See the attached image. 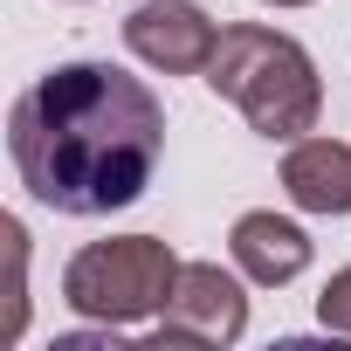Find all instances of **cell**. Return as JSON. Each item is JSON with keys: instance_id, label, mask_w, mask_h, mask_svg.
I'll use <instances>...</instances> for the list:
<instances>
[{"instance_id": "obj_1", "label": "cell", "mask_w": 351, "mask_h": 351, "mask_svg": "<svg viewBox=\"0 0 351 351\" xmlns=\"http://www.w3.org/2000/svg\"><path fill=\"white\" fill-rule=\"evenodd\" d=\"M21 186L76 221L131 207L165 152V104L117 62H56L8 110Z\"/></svg>"}, {"instance_id": "obj_2", "label": "cell", "mask_w": 351, "mask_h": 351, "mask_svg": "<svg viewBox=\"0 0 351 351\" xmlns=\"http://www.w3.org/2000/svg\"><path fill=\"white\" fill-rule=\"evenodd\" d=\"M207 90L221 104H234L248 117V131H262L276 145L310 138L324 117V83H317L310 49L282 28H262V21L221 28V49L207 62Z\"/></svg>"}, {"instance_id": "obj_3", "label": "cell", "mask_w": 351, "mask_h": 351, "mask_svg": "<svg viewBox=\"0 0 351 351\" xmlns=\"http://www.w3.org/2000/svg\"><path fill=\"white\" fill-rule=\"evenodd\" d=\"M172 282H180V255L158 234H110L69 255L62 269V303L90 324H145L165 310Z\"/></svg>"}, {"instance_id": "obj_4", "label": "cell", "mask_w": 351, "mask_h": 351, "mask_svg": "<svg viewBox=\"0 0 351 351\" xmlns=\"http://www.w3.org/2000/svg\"><path fill=\"white\" fill-rule=\"evenodd\" d=\"M248 330V289L241 269L221 262H180V282H172L165 310H158V344H241Z\"/></svg>"}, {"instance_id": "obj_5", "label": "cell", "mask_w": 351, "mask_h": 351, "mask_svg": "<svg viewBox=\"0 0 351 351\" xmlns=\"http://www.w3.org/2000/svg\"><path fill=\"white\" fill-rule=\"evenodd\" d=\"M124 49L158 76H207L221 28L200 0H138L124 14Z\"/></svg>"}, {"instance_id": "obj_6", "label": "cell", "mask_w": 351, "mask_h": 351, "mask_svg": "<svg viewBox=\"0 0 351 351\" xmlns=\"http://www.w3.org/2000/svg\"><path fill=\"white\" fill-rule=\"evenodd\" d=\"M228 255H234V269H241L255 289H282V282H296V276L310 269V234H303L296 221H282V214L255 207V214H241V221H234Z\"/></svg>"}, {"instance_id": "obj_7", "label": "cell", "mask_w": 351, "mask_h": 351, "mask_svg": "<svg viewBox=\"0 0 351 351\" xmlns=\"http://www.w3.org/2000/svg\"><path fill=\"white\" fill-rule=\"evenodd\" d=\"M282 193L303 214H351V145L344 138H296L282 152Z\"/></svg>"}, {"instance_id": "obj_8", "label": "cell", "mask_w": 351, "mask_h": 351, "mask_svg": "<svg viewBox=\"0 0 351 351\" xmlns=\"http://www.w3.org/2000/svg\"><path fill=\"white\" fill-rule=\"evenodd\" d=\"M317 317H324V330L351 337V269H337V276L324 282V296H317Z\"/></svg>"}, {"instance_id": "obj_9", "label": "cell", "mask_w": 351, "mask_h": 351, "mask_svg": "<svg viewBox=\"0 0 351 351\" xmlns=\"http://www.w3.org/2000/svg\"><path fill=\"white\" fill-rule=\"evenodd\" d=\"M262 8H310V0H262Z\"/></svg>"}]
</instances>
